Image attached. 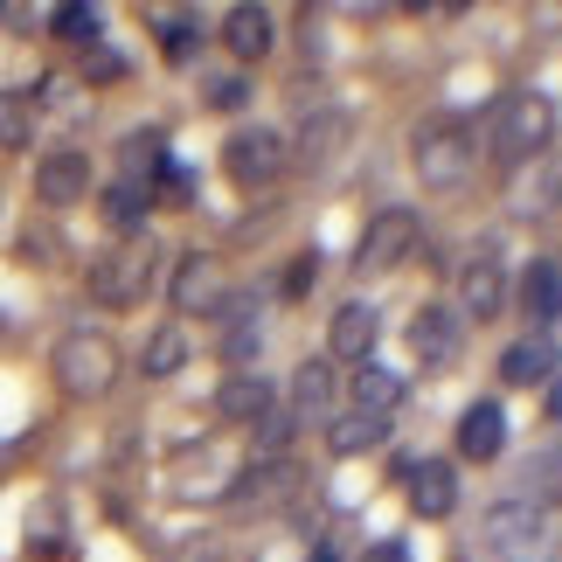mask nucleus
Returning <instances> with one entry per match:
<instances>
[{
	"mask_svg": "<svg viewBox=\"0 0 562 562\" xmlns=\"http://www.w3.org/2000/svg\"><path fill=\"white\" fill-rule=\"evenodd\" d=\"M154 278H160V244L146 229L119 236L104 257H91V299L98 306H139L154 292Z\"/></svg>",
	"mask_w": 562,
	"mask_h": 562,
	"instance_id": "obj_1",
	"label": "nucleus"
},
{
	"mask_svg": "<svg viewBox=\"0 0 562 562\" xmlns=\"http://www.w3.org/2000/svg\"><path fill=\"white\" fill-rule=\"evenodd\" d=\"M409 167H417L424 188H459L472 175V133L459 119H424L409 133Z\"/></svg>",
	"mask_w": 562,
	"mask_h": 562,
	"instance_id": "obj_2",
	"label": "nucleus"
},
{
	"mask_svg": "<svg viewBox=\"0 0 562 562\" xmlns=\"http://www.w3.org/2000/svg\"><path fill=\"white\" fill-rule=\"evenodd\" d=\"M549 133H555V104L542 91H514V98H501V112H493V154L507 167L535 160L549 146Z\"/></svg>",
	"mask_w": 562,
	"mask_h": 562,
	"instance_id": "obj_3",
	"label": "nucleus"
},
{
	"mask_svg": "<svg viewBox=\"0 0 562 562\" xmlns=\"http://www.w3.org/2000/svg\"><path fill=\"white\" fill-rule=\"evenodd\" d=\"M49 369H56V382L70 389V396H104V389L119 382V348L104 334H91V327H77V334H63L56 340V355H49Z\"/></svg>",
	"mask_w": 562,
	"mask_h": 562,
	"instance_id": "obj_4",
	"label": "nucleus"
},
{
	"mask_svg": "<svg viewBox=\"0 0 562 562\" xmlns=\"http://www.w3.org/2000/svg\"><path fill=\"white\" fill-rule=\"evenodd\" d=\"M486 549L501 562H555V535H549V514L535 501H501L486 514Z\"/></svg>",
	"mask_w": 562,
	"mask_h": 562,
	"instance_id": "obj_5",
	"label": "nucleus"
},
{
	"mask_svg": "<svg viewBox=\"0 0 562 562\" xmlns=\"http://www.w3.org/2000/svg\"><path fill=\"white\" fill-rule=\"evenodd\" d=\"M285 139L271 133V125H244V133H229L223 146V167H229V181L236 188H271L278 175H285Z\"/></svg>",
	"mask_w": 562,
	"mask_h": 562,
	"instance_id": "obj_6",
	"label": "nucleus"
},
{
	"mask_svg": "<svg viewBox=\"0 0 562 562\" xmlns=\"http://www.w3.org/2000/svg\"><path fill=\"white\" fill-rule=\"evenodd\" d=\"M409 250H417V215H409V209H375L369 229H361L355 265L361 271H396Z\"/></svg>",
	"mask_w": 562,
	"mask_h": 562,
	"instance_id": "obj_7",
	"label": "nucleus"
},
{
	"mask_svg": "<svg viewBox=\"0 0 562 562\" xmlns=\"http://www.w3.org/2000/svg\"><path fill=\"white\" fill-rule=\"evenodd\" d=\"M459 348H465V327H459L451 306H424L417 319H409V355H417L424 369H451Z\"/></svg>",
	"mask_w": 562,
	"mask_h": 562,
	"instance_id": "obj_8",
	"label": "nucleus"
},
{
	"mask_svg": "<svg viewBox=\"0 0 562 562\" xmlns=\"http://www.w3.org/2000/svg\"><path fill=\"white\" fill-rule=\"evenodd\" d=\"M403 493L424 521H445L459 507V472H451V459H417V465H403Z\"/></svg>",
	"mask_w": 562,
	"mask_h": 562,
	"instance_id": "obj_9",
	"label": "nucleus"
},
{
	"mask_svg": "<svg viewBox=\"0 0 562 562\" xmlns=\"http://www.w3.org/2000/svg\"><path fill=\"white\" fill-rule=\"evenodd\" d=\"M35 194H42L49 209L83 202V194H91V160H83L77 146H56V154H42V160H35Z\"/></svg>",
	"mask_w": 562,
	"mask_h": 562,
	"instance_id": "obj_10",
	"label": "nucleus"
},
{
	"mask_svg": "<svg viewBox=\"0 0 562 562\" xmlns=\"http://www.w3.org/2000/svg\"><path fill=\"white\" fill-rule=\"evenodd\" d=\"M459 299H465V313H472V319H501V306H507L501 244H480V257H472L465 278H459Z\"/></svg>",
	"mask_w": 562,
	"mask_h": 562,
	"instance_id": "obj_11",
	"label": "nucleus"
},
{
	"mask_svg": "<svg viewBox=\"0 0 562 562\" xmlns=\"http://www.w3.org/2000/svg\"><path fill=\"white\" fill-rule=\"evenodd\" d=\"M271 409H278V389L257 375V369L229 375L223 389H215V417H223V424H250V430H257V424L271 417Z\"/></svg>",
	"mask_w": 562,
	"mask_h": 562,
	"instance_id": "obj_12",
	"label": "nucleus"
},
{
	"mask_svg": "<svg viewBox=\"0 0 562 562\" xmlns=\"http://www.w3.org/2000/svg\"><path fill=\"white\" fill-rule=\"evenodd\" d=\"M175 313H215V299H223V271H215L209 250H181L175 265Z\"/></svg>",
	"mask_w": 562,
	"mask_h": 562,
	"instance_id": "obj_13",
	"label": "nucleus"
},
{
	"mask_svg": "<svg viewBox=\"0 0 562 562\" xmlns=\"http://www.w3.org/2000/svg\"><path fill=\"white\" fill-rule=\"evenodd\" d=\"M375 340H382V313L369 306V299H348V306L334 313V327H327V348L340 361H369Z\"/></svg>",
	"mask_w": 562,
	"mask_h": 562,
	"instance_id": "obj_14",
	"label": "nucleus"
},
{
	"mask_svg": "<svg viewBox=\"0 0 562 562\" xmlns=\"http://www.w3.org/2000/svg\"><path fill=\"white\" fill-rule=\"evenodd\" d=\"M223 42H229L236 63H265L271 42H278V14H271V8H250V0H244V8L223 14Z\"/></svg>",
	"mask_w": 562,
	"mask_h": 562,
	"instance_id": "obj_15",
	"label": "nucleus"
},
{
	"mask_svg": "<svg viewBox=\"0 0 562 562\" xmlns=\"http://www.w3.org/2000/svg\"><path fill=\"white\" fill-rule=\"evenodd\" d=\"M501 445H507V409L493 403V396L465 403V417H459V451L486 465V459H501Z\"/></svg>",
	"mask_w": 562,
	"mask_h": 562,
	"instance_id": "obj_16",
	"label": "nucleus"
},
{
	"mask_svg": "<svg viewBox=\"0 0 562 562\" xmlns=\"http://www.w3.org/2000/svg\"><path fill=\"white\" fill-rule=\"evenodd\" d=\"M501 375H507L514 389L555 382V375H562V355H555V340H549V334H528V340H514V348L501 355Z\"/></svg>",
	"mask_w": 562,
	"mask_h": 562,
	"instance_id": "obj_17",
	"label": "nucleus"
},
{
	"mask_svg": "<svg viewBox=\"0 0 562 562\" xmlns=\"http://www.w3.org/2000/svg\"><path fill=\"white\" fill-rule=\"evenodd\" d=\"M285 396H292V409H285L292 424H319L334 409V369H327V361H299Z\"/></svg>",
	"mask_w": 562,
	"mask_h": 562,
	"instance_id": "obj_18",
	"label": "nucleus"
},
{
	"mask_svg": "<svg viewBox=\"0 0 562 562\" xmlns=\"http://www.w3.org/2000/svg\"><path fill=\"white\" fill-rule=\"evenodd\" d=\"M521 313L535 319V327H555L562 319V265L555 257H535V265L521 271Z\"/></svg>",
	"mask_w": 562,
	"mask_h": 562,
	"instance_id": "obj_19",
	"label": "nucleus"
},
{
	"mask_svg": "<svg viewBox=\"0 0 562 562\" xmlns=\"http://www.w3.org/2000/svg\"><path fill=\"white\" fill-rule=\"evenodd\" d=\"M167 167H175V160H167V139H160V133H125V139H119V181L154 188Z\"/></svg>",
	"mask_w": 562,
	"mask_h": 562,
	"instance_id": "obj_20",
	"label": "nucleus"
},
{
	"mask_svg": "<svg viewBox=\"0 0 562 562\" xmlns=\"http://www.w3.org/2000/svg\"><path fill=\"white\" fill-rule=\"evenodd\" d=\"M389 445V417H375V409H348V417L327 424V451L334 459H361V451Z\"/></svg>",
	"mask_w": 562,
	"mask_h": 562,
	"instance_id": "obj_21",
	"label": "nucleus"
},
{
	"mask_svg": "<svg viewBox=\"0 0 562 562\" xmlns=\"http://www.w3.org/2000/svg\"><path fill=\"white\" fill-rule=\"evenodd\" d=\"M292 493H299V465H292V459H265V465L244 472L236 501H244V507H250V501H257V507H285Z\"/></svg>",
	"mask_w": 562,
	"mask_h": 562,
	"instance_id": "obj_22",
	"label": "nucleus"
},
{
	"mask_svg": "<svg viewBox=\"0 0 562 562\" xmlns=\"http://www.w3.org/2000/svg\"><path fill=\"white\" fill-rule=\"evenodd\" d=\"M154 29H160V56L167 63H194L202 56V14H188V8H154Z\"/></svg>",
	"mask_w": 562,
	"mask_h": 562,
	"instance_id": "obj_23",
	"label": "nucleus"
},
{
	"mask_svg": "<svg viewBox=\"0 0 562 562\" xmlns=\"http://www.w3.org/2000/svg\"><path fill=\"white\" fill-rule=\"evenodd\" d=\"M396 403H403V375L382 369V361H361V369H355V409H375V417H389Z\"/></svg>",
	"mask_w": 562,
	"mask_h": 562,
	"instance_id": "obj_24",
	"label": "nucleus"
},
{
	"mask_svg": "<svg viewBox=\"0 0 562 562\" xmlns=\"http://www.w3.org/2000/svg\"><path fill=\"white\" fill-rule=\"evenodd\" d=\"M348 139V112H306V125H299V160H334V146Z\"/></svg>",
	"mask_w": 562,
	"mask_h": 562,
	"instance_id": "obj_25",
	"label": "nucleus"
},
{
	"mask_svg": "<svg viewBox=\"0 0 562 562\" xmlns=\"http://www.w3.org/2000/svg\"><path fill=\"white\" fill-rule=\"evenodd\" d=\"M104 223H112V229H125V236H133L139 223H146V209H154V188H133V181H112V188H104Z\"/></svg>",
	"mask_w": 562,
	"mask_h": 562,
	"instance_id": "obj_26",
	"label": "nucleus"
},
{
	"mask_svg": "<svg viewBox=\"0 0 562 562\" xmlns=\"http://www.w3.org/2000/svg\"><path fill=\"white\" fill-rule=\"evenodd\" d=\"M35 139V91H0V146L21 154Z\"/></svg>",
	"mask_w": 562,
	"mask_h": 562,
	"instance_id": "obj_27",
	"label": "nucleus"
},
{
	"mask_svg": "<svg viewBox=\"0 0 562 562\" xmlns=\"http://www.w3.org/2000/svg\"><path fill=\"white\" fill-rule=\"evenodd\" d=\"M139 361H146V375H160V382H167V375H181V361H188V334H181V327H154V334H146V355H139Z\"/></svg>",
	"mask_w": 562,
	"mask_h": 562,
	"instance_id": "obj_28",
	"label": "nucleus"
},
{
	"mask_svg": "<svg viewBox=\"0 0 562 562\" xmlns=\"http://www.w3.org/2000/svg\"><path fill=\"white\" fill-rule=\"evenodd\" d=\"M49 29H56L63 42H83V49H91L98 29H104V14H98V8H56V14H49Z\"/></svg>",
	"mask_w": 562,
	"mask_h": 562,
	"instance_id": "obj_29",
	"label": "nucleus"
},
{
	"mask_svg": "<svg viewBox=\"0 0 562 562\" xmlns=\"http://www.w3.org/2000/svg\"><path fill=\"white\" fill-rule=\"evenodd\" d=\"M257 348H265V334H257V319H244V327H229V340H223V355H229V369L244 375L250 361H257Z\"/></svg>",
	"mask_w": 562,
	"mask_h": 562,
	"instance_id": "obj_30",
	"label": "nucleus"
},
{
	"mask_svg": "<svg viewBox=\"0 0 562 562\" xmlns=\"http://www.w3.org/2000/svg\"><path fill=\"white\" fill-rule=\"evenodd\" d=\"M285 445H292V417L271 409V417L257 424V459H285Z\"/></svg>",
	"mask_w": 562,
	"mask_h": 562,
	"instance_id": "obj_31",
	"label": "nucleus"
},
{
	"mask_svg": "<svg viewBox=\"0 0 562 562\" xmlns=\"http://www.w3.org/2000/svg\"><path fill=\"white\" fill-rule=\"evenodd\" d=\"M202 91H209L215 112H244V104H250V83H244V77H209Z\"/></svg>",
	"mask_w": 562,
	"mask_h": 562,
	"instance_id": "obj_32",
	"label": "nucleus"
},
{
	"mask_svg": "<svg viewBox=\"0 0 562 562\" xmlns=\"http://www.w3.org/2000/svg\"><path fill=\"white\" fill-rule=\"evenodd\" d=\"M154 194L167 209H194V175H188V167H167V175L154 181Z\"/></svg>",
	"mask_w": 562,
	"mask_h": 562,
	"instance_id": "obj_33",
	"label": "nucleus"
},
{
	"mask_svg": "<svg viewBox=\"0 0 562 562\" xmlns=\"http://www.w3.org/2000/svg\"><path fill=\"white\" fill-rule=\"evenodd\" d=\"M313 285H319V250H299L292 271H285V299H306Z\"/></svg>",
	"mask_w": 562,
	"mask_h": 562,
	"instance_id": "obj_34",
	"label": "nucleus"
},
{
	"mask_svg": "<svg viewBox=\"0 0 562 562\" xmlns=\"http://www.w3.org/2000/svg\"><path fill=\"white\" fill-rule=\"evenodd\" d=\"M83 77H91V83H112V77H125V56H112V49H98V42H91V56H83Z\"/></svg>",
	"mask_w": 562,
	"mask_h": 562,
	"instance_id": "obj_35",
	"label": "nucleus"
},
{
	"mask_svg": "<svg viewBox=\"0 0 562 562\" xmlns=\"http://www.w3.org/2000/svg\"><path fill=\"white\" fill-rule=\"evenodd\" d=\"M361 562H409V549H403V542H375V549L361 555Z\"/></svg>",
	"mask_w": 562,
	"mask_h": 562,
	"instance_id": "obj_36",
	"label": "nucleus"
},
{
	"mask_svg": "<svg viewBox=\"0 0 562 562\" xmlns=\"http://www.w3.org/2000/svg\"><path fill=\"white\" fill-rule=\"evenodd\" d=\"M549 424H562V375L549 382Z\"/></svg>",
	"mask_w": 562,
	"mask_h": 562,
	"instance_id": "obj_37",
	"label": "nucleus"
},
{
	"mask_svg": "<svg viewBox=\"0 0 562 562\" xmlns=\"http://www.w3.org/2000/svg\"><path fill=\"white\" fill-rule=\"evenodd\" d=\"M306 562H334V549H319V555H306Z\"/></svg>",
	"mask_w": 562,
	"mask_h": 562,
	"instance_id": "obj_38",
	"label": "nucleus"
}]
</instances>
